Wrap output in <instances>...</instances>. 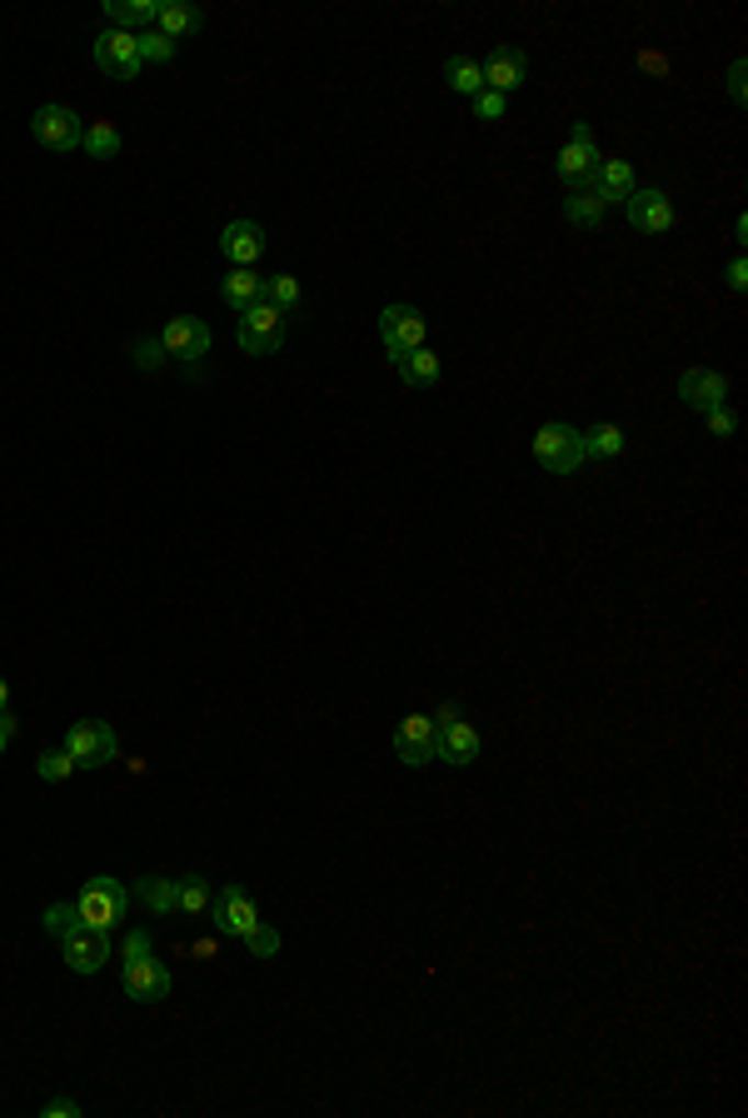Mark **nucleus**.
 <instances>
[{
	"instance_id": "obj_43",
	"label": "nucleus",
	"mask_w": 748,
	"mask_h": 1118,
	"mask_svg": "<svg viewBox=\"0 0 748 1118\" xmlns=\"http://www.w3.org/2000/svg\"><path fill=\"white\" fill-rule=\"evenodd\" d=\"M0 729H5V734L15 739V729H21V724H15V715H11V709H0Z\"/></svg>"
},
{
	"instance_id": "obj_35",
	"label": "nucleus",
	"mask_w": 748,
	"mask_h": 1118,
	"mask_svg": "<svg viewBox=\"0 0 748 1118\" xmlns=\"http://www.w3.org/2000/svg\"><path fill=\"white\" fill-rule=\"evenodd\" d=\"M150 954H155L150 929H131V934L120 939V959H125V964H141V959H150Z\"/></svg>"
},
{
	"instance_id": "obj_24",
	"label": "nucleus",
	"mask_w": 748,
	"mask_h": 1118,
	"mask_svg": "<svg viewBox=\"0 0 748 1118\" xmlns=\"http://www.w3.org/2000/svg\"><path fill=\"white\" fill-rule=\"evenodd\" d=\"M394 369H400V380L410 385V390L439 385V355H434V350H410L404 359H394Z\"/></svg>"
},
{
	"instance_id": "obj_14",
	"label": "nucleus",
	"mask_w": 748,
	"mask_h": 1118,
	"mask_svg": "<svg viewBox=\"0 0 748 1118\" xmlns=\"http://www.w3.org/2000/svg\"><path fill=\"white\" fill-rule=\"evenodd\" d=\"M220 255L230 261V270H249L265 255V230L255 220H230L220 230Z\"/></svg>"
},
{
	"instance_id": "obj_32",
	"label": "nucleus",
	"mask_w": 748,
	"mask_h": 1118,
	"mask_svg": "<svg viewBox=\"0 0 748 1118\" xmlns=\"http://www.w3.org/2000/svg\"><path fill=\"white\" fill-rule=\"evenodd\" d=\"M35 774H41L45 784H66L70 774H76V760H70L66 750H45L41 760H35Z\"/></svg>"
},
{
	"instance_id": "obj_9",
	"label": "nucleus",
	"mask_w": 748,
	"mask_h": 1118,
	"mask_svg": "<svg viewBox=\"0 0 748 1118\" xmlns=\"http://www.w3.org/2000/svg\"><path fill=\"white\" fill-rule=\"evenodd\" d=\"M394 754H400V764H410V770H424V764L439 760V729H434V719L404 715L400 724H394Z\"/></svg>"
},
{
	"instance_id": "obj_20",
	"label": "nucleus",
	"mask_w": 748,
	"mask_h": 1118,
	"mask_svg": "<svg viewBox=\"0 0 748 1118\" xmlns=\"http://www.w3.org/2000/svg\"><path fill=\"white\" fill-rule=\"evenodd\" d=\"M135 899H141L155 919H165V914H175V904H180V879H165V874H141V879H135Z\"/></svg>"
},
{
	"instance_id": "obj_44",
	"label": "nucleus",
	"mask_w": 748,
	"mask_h": 1118,
	"mask_svg": "<svg viewBox=\"0 0 748 1118\" xmlns=\"http://www.w3.org/2000/svg\"><path fill=\"white\" fill-rule=\"evenodd\" d=\"M11 705V679H0V709Z\"/></svg>"
},
{
	"instance_id": "obj_22",
	"label": "nucleus",
	"mask_w": 748,
	"mask_h": 1118,
	"mask_svg": "<svg viewBox=\"0 0 748 1118\" xmlns=\"http://www.w3.org/2000/svg\"><path fill=\"white\" fill-rule=\"evenodd\" d=\"M200 25H205L200 5H185V0H165L160 15H155V31L170 35V41H185V35H196Z\"/></svg>"
},
{
	"instance_id": "obj_2",
	"label": "nucleus",
	"mask_w": 748,
	"mask_h": 1118,
	"mask_svg": "<svg viewBox=\"0 0 748 1118\" xmlns=\"http://www.w3.org/2000/svg\"><path fill=\"white\" fill-rule=\"evenodd\" d=\"M534 460H539V469H549V475H574V469L584 465V434L569 420H544L539 430H534Z\"/></svg>"
},
{
	"instance_id": "obj_17",
	"label": "nucleus",
	"mask_w": 748,
	"mask_h": 1118,
	"mask_svg": "<svg viewBox=\"0 0 748 1118\" xmlns=\"http://www.w3.org/2000/svg\"><path fill=\"white\" fill-rule=\"evenodd\" d=\"M170 994V968L160 959H141V964H125V999L135 1004H160Z\"/></svg>"
},
{
	"instance_id": "obj_40",
	"label": "nucleus",
	"mask_w": 748,
	"mask_h": 1118,
	"mask_svg": "<svg viewBox=\"0 0 748 1118\" xmlns=\"http://www.w3.org/2000/svg\"><path fill=\"white\" fill-rule=\"evenodd\" d=\"M429 719H434V729H449V724H459V705H455V699H449V705H439V709H434Z\"/></svg>"
},
{
	"instance_id": "obj_39",
	"label": "nucleus",
	"mask_w": 748,
	"mask_h": 1118,
	"mask_svg": "<svg viewBox=\"0 0 748 1118\" xmlns=\"http://www.w3.org/2000/svg\"><path fill=\"white\" fill-rule=\"evenodd\" d=\"M41 1118H80V1098H51L41 1104Z\"/></svg>"
},
{
	"instance_id": "obj_13",
	"label": "nucleus",
	"mask_w": 748,
	"mask_h": 1118,
	"mask_svg": "<svg viewBox=\"0 0 748 1118\" xmlns=\"http://www.w3.org/2000/svg\"><path fill=\"white\" fill-rule=\"evenodd\" d=\"M624 215H629V225L639 230V235H669L673 230V200L663 196V190H634L629 200H624Z\"/></svg>"
},
{
	"instance_id": "obj_4",
	"label": "nucleus",
	"mask_w": 748,
	"mask_h": 1118,
	"mask_svg": "<svg viewBox=\"0 0 748 1118\" xmlns=\"http://www.w3.org/2000/svg\"><path fill=\"white\" fill-rule=\"evenodd\" d=\"M60 750L76 760V770H105L120 754V739L105 719H80V724L66 729V744H60Z\"/></svg>"
},
{
	"instance_id": "obj_36",
	"label": "nucleus",
	"mask_w": 748,
	"mask_h": 1118,
	"mask_svg": "<svg viewBox=\"0 0 748 1118\" xmlns=\"http://www.w3.org/2000/svg\"><path fill=\"white\" fill-rule=\"evenodd\" d=\"M131 359H135V365H141V369H160V365H165V359H170V355H165L160 335H145V340H135V345H131Z\"/></svg>"
},
{
	"instance_id": "obj_23",
	"label": "nucleus",
	"mask_w": 748,
	"mask_h": 1118,
	"mask_svg": "<svg viewBox=\"0 0 748 1118\" xmlns=\"http://www.w3.org/2000/svg\"><path fill=\"white\" fill-rule=\"evenodd\" d=\"M565 215H569V225H584V230H589V225H599V220L609 215V200L599 196L594 185L584 180V185H574V190H569V200H565Z\"/></svg>"
},
{
	"instance_id": "obj_21",
	"label": "nucleus",
	"mask_w": 748,
	"mask_h": 1118,
	"mask_svg": "<svg viewBox=\"0 0 748 1118\" xmlns=\"http://www.w3.org/2000/svg\"><path fill=\"white\" fill-rule=\"evenodd\" d=\"M220 300H225L235 316H245L249 305H260V300H265V275H255V270H230L225 285H220Z\"/></svg>"
},
{
	"instance_id": "obj_45",
	"label": "nucleus",
	"mask_w": 748,
	"mask_h": 1118,
	"mask_svg": "<svg viewBox=\"0 0 748 1118\" xmlns=\"http://www.w3.org/2000/svg\"><path fill=\"white\" fill-rule=\"evenodd\" d=\"M5 744H11V734H5V729H0V754H5Z\"/></svg>"
},
{
	"instance_id": "obj_27",
	"label": "nucleus",
	"mask_w": 748,
	"mask_h": 1118,
	"mask_svg": "<svg viewBox=\"0 0 748 1118\" xmlns=\"http://www.w3.org/2000/svg\"><path fill=\"white\" fill-rule=\"evenodd\" d=\"M445 80H449V90H459V96H469V100L484 90V70H479L475 55H449V60H445Z\"/></svg>"
},
{
	"instance_id": "obj_28",
	"label": "nucleus",
	"mask_w": 748,
	"mask_h": 1118,
	"mask_svg": "<svg viewBox=\"0 0 748 1118\" xmlns=\"http://www.w3.org/2000/svg\"><path fill=\"white\" fill-rule=\"evenodd\" d=\"M80 151H86L90 160H110V155H120V131L110 125V120H90Z\"/></svg>"
},
{
	"instance_id": "obj_15",
	"label": "nucleus",
	"mask_w": 748,
	"mask_h": 1118,
	"mask_svg": "<svg viewBox=\"0 0 748 1118\" xmlns=\"http://www.w3.org/2000/svg\"><path fill=\"white\" fill-rule=\"evenodd\" d=\"M479 70H484V90L514 96V90L524 86V76H529V60H524V51H514V45H499V51H489V60H479Z\"/></svg>"
},
{
	"instance_id": "obj_38",
	"label": "nucleus",
	"mask_w": 748,
	"mask_h": 1118,
	"mask_svg": "<svg viewBox=\"0 0 748 1118\" xmlns=\"http://www.w3.org/2000/svg\"><path fill=\"white\" fill-rule=\"evenodd\" d=\"M704 420H708V434H714V440H728V434L738 430V420H734V410H728V405H718V410H708Z\"/></svg>"
},
{
	"instance_id": "obj_1",
	"label": "nucleus",
	"mask_w": 748,
	"mask_h": 1118,
	"mask_svg": "<svg viewBox=\"0 0 748 1118\" xmlns=\"http://www.w3.org/2000/svg\"><path fill=\"white\" fill-rule=\"evenodd\" d=\"M125 909H131V889L120 879H110V874L86 879V889H80V899H76L80 923H86V929H100V934H110V929L125 919Z\"/></svg>"
},
{
	"instance_id": "obj_6",
	"label": "nucleus",
	"mask_w": 748,
	"mask_h": 1118,
	"mask_svg": "<svg viewBox=\"0 0 748 1118\" xmlns=\"http://www.w3.org/2000/svg\"><path fill=\"white\" fill-rule=\"evenodd\" d=\"M235 340H239V350H245V355H280V345H284V316L275 310L270 300L249 305L245 316L235 320Z\"/></svg>"
},
{
	"instance_id": "obj_19",
	"label": "nucleus",
	"mask_w": 748,
	"mask_h": 1118,
	"mask_svg": "<svg viewBox=\"0 0 748 1118\" xmlns=\"http://www.w3.org/2000/svg\"><path fill=\"white\" fill-rule=\"evenodd\" d=\"M439 760L445 764H455V770H465V764H475L479 760V729L475 724H449V729H439Z\"/></svg>"
},
{
	"instance_id": "obj_25",
	"label": "nucleus",
	"mask_w": 748,
	"mask_h": 1118,
	"mask_svg": "<svg viewBox=\"0 0 748 1118\" xmlns=\"http://www.w3.org/2000/svg\"><path fill=\"white\" fill-rule=\"evenodd\" d=\"M584 434V460H618L624 455V430H618L614 420H599V424H589V430H579Z\"/></svg>"
},
{
	"instance_id": "obj_10",
	"label": "nucleus",
	"mask_w": 748,
	"mask_h": 1118,
	"mask_svg": "<svg viewBox=\"0 0 748 1118\" xmlns=\"http://www.w3.org/2000/svg\"><path fill=\"white\" fill-rule=\"evenodd\" d=\"M96 66L105 70L110 80H135L141 76V41H135V31H100L96 35Z\"/></svg>"
},
{
	"instance_id": "obj_18",
	"label": "nucleus",
	"mask_w": 748,
	"mask_h": 1118,
	"mask_svg": "<svg viewBox=\"0 0 748 1118\" xmlns=\"http://www.w3.org/2000/svg\"><path fill=\"white\" fill-rule=\"evenodd\" d=\"M589 185H594L609 206H624V200L639 190V185H634V165L629 160H599V170L589 175Z\"/></svg>"
},
{
	"instance_id": "obj_41",
	"label": "nucleus",
	"mask_w": 748,
	"mask_h": 1118,
	"mask_svg": "<svg viewBox=\"0 0 748 1118\" xmlns=\"http://www.w3.org/2000/svg\"><path fill=\"white\" fill-rule=\"evenodd\" d=\"M748 285V265H744V255H738L734 265H728V290H744Z\"/></svg>"
},
{
	"instance_id": "obj_37",
	"label": "nucleus",
	"mask_w": 748,
	"mask_h": 1118,
	"mask_svg": "<svg viewBox=\"0 0 748 1118\" xmlns=\"http://www.w3.org/2000/svg\"><path fill=\"white\" fill-rule=\"evenodd\" d=\"M504 110H510V96H494V90H479V96H475V115L479 120H499Z\"/></svg>"
},
{
	"instance_id": "obj_34",
	"label": "nucleus",
	"mask_w": 748,
	"mask_h": 1118,
	"mask_svg": "<svg viewBox=\"0 0 748 1118\" xmlns=\"http://www.w3.org/2000/svg\"><path fill=\"white\" fill-rule=\"evenodd\" d=\"M245 949L255 959H275V954H280V929H270V923L260 919V923H255V934L245 939Z\"/></svg>"
},
{
	"instance_id": "obj_3",
	"label": "nucleus",
	"mask_w": 748,
	"mask_h": 1118,
	"mask_svg": "<svg viewBox=\"0 0 748 1118\" xmlns=\"http://www.w3.org/2000/svg\"><path fill=\"white\" fill-rule=\"evenodd\" d=\"M210 325L200 316H175V320H165V330H160V345H165V355L170 359H180V369L196 380L200 375V359L210 355Z\"/></svg>"
},
{
	"instance_id": "obj_31",
	"label": "nucleus",
	"mask_w": 748,
	"mask_h": 1118,
	"mask_svg": "<svg viewBox=\"0 0 748 1118\" xmlns=\"http://www.w3.org/2000/svg\"><path fill=\"white\" fill-rule=\"evenodd\" d=\"M135 41H141V66H165V60H175V51H180V41L160 35L155 25H150V31H141Z\"/></svg>"
},
{
	"instance_id": "obj_7",
	"label": "nucleus",
	"mask_w": 748,
	"mask_h": 1118,
	"mask_svg": "<svg viewBox=\"0 0 748 1118\" xmlns=\"http://www.w3.org/2000/svg\"><path fill=\"white\" fill-rule=\"evenodd\" d=\"M424 335H429V320L414 310V305H384L380 310V340L384 355L404 359L410 350H424Z\"/></svg>"
},
{
	"instance_id": "obj_11",
	"label": "nucleus",
	"mask_w": 748,
	"mask_h": 1118,
	"mask_svg": "<svg viewBox=\"0 0 748 1118\" xmlns=\"http://www.w3.org/2000/svg\"><path fill=\"white\" fill-rule=\"evenodd\" d=\"M599 141H594V131H589V120H574V135H569V145L559 151V160H554V170H559V180L574 190V185H584L589 175L599 170Z\"/></svg>"
},
{
	"instance_id": "obj_29",
	"label": "nucleus",
	"mask_w": 748,
	"mask_h": 1118,
	"mask_svg": "<svg viewBox=\"0 0 748 1118\" xmlns=\"http://www.w3.org/2000/svg\"><path fill=\"white\" fill-rule=\"evenodd\" d=\"M265 300L275 305V310H280V316H290V310H300V280H294V275H270V280H265Z\"/></svg>"
},
{
	"instance_id": "obj_8",
	"label": "nucleus",
	"mask_w": 748,
	"mask_h": 1118,
	"mask_svg": "<svg viewBox=\"0 0 748 1118\" xmlns=\"http://www.w3.org/2000/svg\"><path fill=\"white\" fill-rule=\"evenodd\" d=\"M31 135L45 145V151L66 155V151H80V141H86V125H80V115L70 106H41L31 115Z\"/></svg>"
},
{
	"instance_id": "obj_33",
	"label": "nucleus",
	"mask_w": 748,
	"mask_h": 1118,
	"mask_svg": "<svg viewBox=\"0 0 748 1118\" xmlns=\"http://www.w3.org/2000/svg\"><path fill=\"white\" fill-rule=\"evenodd\" d=\"M76 923H80V914H76V899H70V904H51V909L41 914V929H45V934H55V939H60V934H70V929H76Z\"/></svg>"
},
{
	"instance_id": "obj_26",
	"label": "nucleus",
	"mask_w": 748,
	"mask_h": 1118,
	"mask_svg": "<svg viewBox=\"0 0 748 1118\" xmlns=\"http://www.w3.org/2000/svg\"><path fill=\"white\" fill-rule=\"evenodd\" d=\"M105 15H110L115 31H135V25L150 31L155 15H160V5H155V0H105Z\"/></svg>"
},
{
	"instance_id": "obj_42",
	"label": "nucleus",
	"mask_w": 748,
	"mask_h": 1118,
	"mask_svg": "<svg viewBox=\"0 0 748 1118\" xmlns=\"http://www.w3.org/2000/svg\"><path fill=\"white\" fill-rule=\"evenodd\" d=\"M728 90H734V100H744V60H734V70H728Z\"/></svg>"
},
{
	"instance_id": "obj_30",
	"label": "nucleus",
	"mask_w": 748,
	"mask_h": 1118,
	"mask_svg": "<svg viewBox=\"0 0 748 1118\" xmlns=\"http://www.w3.org/2000/svg\"><path fill=\"white\" fill-rule=\"evenodd\" d=\"M210 899H215V894H210V884L200 879V874H185V879H180V904H175V909L190 914V919H200V914H210Z\"/></svg>"
},
{
	"instance_id": "obj_5",
	"label": "nucleus",
	"mask_w": 748,
	"mask_h": 1118,
	"mask_svg": "<svg viewBox=\"0 0 748 1118\" xmlns=\"http://www.w3.org/2000/svg\"><path fill=\"white\" fill-rule=\"evenodd\" d=\"M210 919H215V929L225 939H239V944H245V939L255 934V923H260V904H255V894H249L245 884H225V889L210 899Z\"/></svg>"
},
{
	"instance_id": "obj_12",
	"label": "nucleus",
	"mask_w": 748,
	"mask_h": 1118,
	"mask_svg": "<svg viewBox=\"0 0 748 1118\" xmlns=\"http://www.w3.org/2000/svg\"><path fill=\"white\" fill-rule=\"evenodd\" d=\"M60 959H66V968H76V974H100L110 959V934L76 923L70 934H60Z\"/></svg>"
},
{
	"instance_id": "obj_16",
	"label": "nucleus",
	"mask_w": 748,
	"mask_h": 1118,
	"mask_svg": "<svg viewBox=\"0 0 748 1118\" xmlns=\"http://www.w3.org/2000/svg\"><path fill=\"white\" fill-rule=\"evenodd\" d=\"M679 400L689 405V410L708 414V410H718V405L728 400V380L718 375V369H683V380H679Z\"/></svg>"
}]
</instances>
